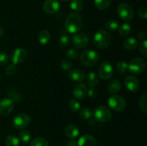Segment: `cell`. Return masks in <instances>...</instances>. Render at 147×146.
I'll use <instances>...</instances> for the list:
<instances>
[{
  "mask_svg": "<svg viewBox=\"0 0 147 146\" xmlns=\"http://www.w3.org/2000/svg\"><path fill=\"white\" fill-rule=\"evenodd\" d=\"M69 43H70V37L66 31H62L59 37V44L60 47H65L68 45Z\"/></svg>",
  "mask_w": 147,
  "mask_h": 146,
  "instance_id": "23",
  "label": "cell"
},
{
  "mask_svg": "<svg viewBox=\"0 0 147 146\" xmlns=\"http://www.w3.org/2000/svg\"><path fill=\"white\" fill-rule=\"evenodd\" d=\"M131 29L132 28L131 24L126 23V24H123L119 27V33L121 36H127L130 34L131 31Z\"/></svg>",
  "mask_w": 147,
  "mask_h": 146,
  "instance_id": "30",
  "label": "cell"
},
{
  "mask_svg": "<svg viewBox=\"0 0 147 146\" xmlns=\"http://www.w3.org/2000/svg\"><path fill=\"white\" fill-rule=\"evenodd\" d=\"M31 138L32 134L29 130L23 129V130H21V131L20 132V133H19V139H20V140H21L22 143H28V142L30 141Z\"/></svg>",
  "mask_w": 147,
  "mask_h": 146,
  "instance_id": "24",
  "label": "cell"
},
{
  "mask_svg": "<svg viewBox=\"0 0 147 146\" xmlns=\"http://www.w3.org/2000/svg\"><path fill=\"white\" fill-rule=\"evenodd\" d=\"M146 44L147 42L146 40H144L142 43L139 45V51L142 53V54L143 56H144L145 57H147V48H146Z\"/></svg>",
  "mask_w": 147,
  "mask_h": 146,
  "instance_id": "39",
  "label": "cell"
},
{
  "mask_svg": "<svg viewBox=\"0 0 147 146\" xmlns=\"http://www.w3.org/2000/svg\"><path fill=\"white\" fill-rule=\"evenodd\" d=\"M111 0H94V4L98 9L104 10L110 6Z\"/></svg>",
  "mask_w": 147,
  "mask_h": 146,
  "instance_id": "26",
  "label": "cell"
},
{
  "mask_svg": "<svg viewBox=\"0 0 147 146\" xmlns=\"http://www.w3.org/2000/svg\"><path fill=\"white\" fill-rule=\"evenodd\" d=\"M80 117H81L83 120H90L93 115V113H92L91 110L89 109L88 107H83L80 110Z\"/></svg>",
  "mask_w": 147,
  "mask_h": 146,
  "instance_id": "28",
  "label": "cell"
},
{
  "mask_svg": "<svg viewBox=\"0 0 147 146\" xmlns=\"http://www.w3.org/2000/svg\"><path fill=\"white\" fill-rule=\"evenodd\" d=\"M124 84L126 88L131 92H137L140 87V83L139 80L133 75L128 76L124 80Z\"/></svg>",
  "mask_w": 147,
  "mask_h": 146,
  "instance_id": "14",
  "label": "cell"
},
{
  "mask_svg": "<svg viewBox=\"0 0 147 146\" xmlns=\"http://www.w3.org/2000/svg\"><path fill=\"white\" fill-rule=\"evenodd\" d=\"M146 62L142 58H135L128 64V70L134 74H139L143 72L146 69Z\"/></svg>",
  "mask_w": 147,
  "mask_h": 146,
  "instance_id": "7",
  "label": "cell"
},
{
  "mask_svg": "<svg viewBox=\"0 0 147 146\" xmlns=\"http://www.w3.org/2000/svg\"><path fill=\"white\" fill-rule=\"evenodd\" d=\"M60 66H61L63 70H65V71H69V70H71L72 63L68 60H63L60 63Z\"/></svg>",
  "mask_w": 147,
  "mask_h": 146,
  "instance_id": "38",
  "label": "cell"
},
{
  "mask_svg": "<svg viewBox=\"0 0 147 146\" xmlns=\"http://www.w3.org/2000/svg\"><path fill=\"white\" fill-rule=\"evenodd\" d=\"M138 15L140 18L143 19H146L147 18V9L146 7H141L138 10Z\"/></svg>",
  "mask_w": 147,
  "mask_h": 146,
  "instance_id": "40",
  "label": "cell"
},
{
  "mask_svg": "<svg viewBox=\"0 0 147 146\" xmlns=\"http://www.w3.org/2000/svg\"><path fill=\"white\" fill-rule=\"evenodd\" d=\"M65 134L67 137L71 139L76 138L80 134L78 127L75 125H69L65 129Z\"/></svg>",
  "mask_w": 147,
  "mask_h": 146,
  "instance_id": "18",
  "label": "cell"
},
{
  "mask_svg": "<svg viewBox=\"0 0 147 146\" xmlns=\"http://www.w3.org/2000/svg\"><path fill=\"white\" fill-rule=\"evenodd\" d=\"M70 5L71 9L76 12L80 11L83 8V2L82 0H71Z\"/></svg>",
  "mask_w": 147,
  "mask_h": 146,
  "instance_id": "27",
  "label": "cell"
},
{
  "mask_svg": "<svg viewBox=\"0 0 147 146\" xmlns=\"http://www.w3.org/2000/svg\"><path fill=\"white\" fill-rule=\"evenodd\" d=\"M147 93L144 92L142 94V97H140L139 100V105L141 110L144 112V113H147Z\"/></svg>",
  "mask_w": 147,
  "mask_h": 146,
  "instance_id": "32",
  "label": "cell"
},
{
  "mask_svg": "<svg viewBox=\"0 0 147 146\" xmlns=\"http://www.w3.org/2000/svg\"><path fill=\"white\" fill-rule=\"evenodd\" d=\"M88 37L84 33H76L73 38V45L78 49H83L84 47H87L88 44Z\"/></svg>",
  "mask_w": 147,
  "mask_h": 146,
  "instance_id": "12",
  "label": "cell"
},
{
  "mask_svg": "<svg viewBox=\"0 0 147 146\" xmlns=\"http://www.w3.org/2000/svg\"><path fill=\"white\" fill-rule=\"evenodd\" d=\"M111 42V37L107 31L100 29L95 34L93 42L95 46L99 49H106Z\"/></svg>",
  "mask_w": 147,
  "mask_h": 146,
  "instance_id": "2",
  "label": "cell"
},
{
  "mask_svg": "<svg viewBox=\"0 0 147 146\" xmlns=\"http://www.w3.org/2000/svg\"><path fill=\"white\" fill-rule=\"evenodd\" d=\"M66 146H78V142L75 140H70L67 143Z\"/></svg>",
  "mask_w": 147,
  "mask_h": 146,
  "instance_id": "43",
  "label": "cell"
},
{
  "mask_svg": "<svg viewBox=\"0 0 147 146\" xmlns=\"http://www.w3.org/2000/svg\"><path fill=\"white\" fill-rule=\"evenodd\" d=\"M99 54L94 50H88L83 52L80 55V61L82 64L87 67L94 66L99 60Z\"/></svg>",
  "mask_w": 147,
  "mask_h": 146,
  "instance_id": "3",
  "label": "cell"
},
{
  "mask_svg": "<svg viewBox=\"0 0 147 146\" xmlns=\"http://www.w3.org/2000/svg\"><path fill=\"white\" fill-rule=\"evenodd\" d=\"M11 60L14 64H19L24 62L27 57V52L24 49L17 48L13 50L11 54Z\"/></svg>",
  "mask_w": 147,
  "mask_h": 146,
  "instance_id": "10",
  "label": "cell"
},
{
  "mask_svg": "<svg viewBox=\"0 0 147 146\" xmlns=\"http://www.w3.org/2000/svg\"><path fill=\"white\" fill-rule=\"evenodd\" d=\"M9 56L4 51L0 50V66H4L8 63Z\"/></svg>",
  "mask_w": 147,
  "mask_h": 146,
  "instance_id": "37",
  "label": "cell"
},
{
  "mask_svg": "<svg viewBox=\"0 0 147 146\" xmlns=\"http://www.w3.org/2000/svg\"><path fill=\"white\" fill-rule=\"evenodd\" d=\"M117 13L120 18L125 21H129L134 18V12L132 7L126 3H121L117 7Z\"/></svg>",
  "mask_w": 147,
  "mask_h": 146,
  "instance_id": "5",
  "label": "cell"
},
{
  "mask_svg": "<svg viewBox=\"0 0 147 146\" xmlns=\"http://www.w3.org/2000/svg\"><path fill=\"white\" fill-rule=\"evenodd\" d=\"M137 37L139 40H144L145 38H146V34L144 31H139V32L137 33Z\"/></svg>",
  "mask_w": 147,
  "mask_h": 146,
  "instance_id": "42",
  "label": "cell"
},
{
  "mask_svg": "<svg viewBox=\"0 0 147 146\" xmlns=\"http://www.w3.org/2000/svg\"><path fill=\"white\" fill-rule=\"evenodd\" d=\"M0 81H1V76H0Z\"/></svg>",
  "mask_w": 147,
  "mask_h": 146,
  "instance_id": "47",
  "label": "cell"
},
{
  "mask_svg": "<svg viewBox=\"0 0 147 146\" xmlns=\"http://www.w3.org/2000/svg\"><path fill=\"white\" fill-rule=\"evenodd\" d=\"M98 72L99 77L103 80L111 79L113 75V66L109 61L103 62L99 66Z\"/></svg>",
  "mask_w": 147,
  "mask_h": 146,
  "instance_id": "8",
  "label": "cell"
},
{
  "mask_svg": "<svg viewBox=\"0 0 147 146\" xmlns=\"http://www.w3.org/2000/svg\"><path fill=\"white\" fill-rule=\"evenodd\" d=\"M83 27V19L78 13L72 12L67 15L65 21V31L70 34L79 32Z\"/></svg>",
  "mask_w": 147,
  "mask_h": 146,
  "instance_id": "1",
  "label": "cell"
},
{
  "mask_svg": "<svg viewBox=\"0 0 147 146\" xmlns=\"http://www.w3.org/2000/svg\"><path fill=\"white\" fill-rule=\"evenodd\" d=\"M69 107L73 112H78L80 108V104L76 100H70L69 102Z\"/></svg>",
  "mask_w": 147,
  "mask_h": 146,
  "instance_id": "35",
  "label": "cell"
},
{
  "mask_svg": "<svg viewBox=\"0 0 147 146\" xmlns=\"http://www.w3.org/2000/svg\"><path fill=\"white\" fill-rule=\"evenodd\" d=\"M66 55H67V58L70 60H76V58L78 57L79 52L76 49H70L66 53Z\"/></svg>",
  "mask_w": 147,
  "mask_h": 146,
  "instance_id": "34",
  "label": "cell"
},
{
  "mask_svg": "<svg viewBox=\"0 0 147 146\" xmlns=\"http://www.w3.org/2000/svg\"><path fill=\"white\" fill-rule=\"evenodd\" d=\"M30 146H48V141L43 137H37L32 140Z\"/></svg>",
  "mask_w": 147,
  "mask_h": 146,
  "instance_id": "31",
  "label": "cell"
},
{
  "mask_svg": "<svg viewBox=\"0 0 147 146\" xmlns=\"http://www.w3.org/2000/svg\"><path fill=\"white\" fill-rule=\"evenodd\" d=\"M138 41L134 37H129L123 42V47L128 50H134L138 47Z\"/></svg>",
  "mask_w": 147,
  "mask_h": 146,
  "instance_id": "20",
  "label": "cell"
},
{
  "mask_svg": "<svg viewBox=\"0 0 147 146\" xmlns=\"http://www.w3.org/2000/svg\"><path fill=\"white\" fill-rule=\"evenodd\" d=\"M12 124L17 129L23 130L28 127L30 124V116L25 113H19L13 119Z\"/></svg>",
  "mask_w": 147,
  "mask_h": 146,
  "instance_id": "9",
  "label": "cell"
},
{
  "mask_svg": "<svg viewBox=\"0 0 147 146\" xmlns=\"http://www.w3.org/2000/svg\"><path fill=\"white\" fill-rule=\"evenodd\" d=\"M20 143V139L14 135L7 136V138L5 139V144L7 146H19Z\"/></svg>",
  "mask_w": 147,
  "mask_h": 146,
  "instance_id": "25",
  "label": "cell"
},
{
  "mask_svg": "<svg viewBox=\"0 0 147 146\" xmlns=\"http://www.w3.org/2000/svg\"><path fill=\"white\" fill-rule=\"evenodd\" d=\"M60 3L57 0H46L42 6L45 12L49 14L57 13L60 9Z\"/></svg>",
  "mask_w": 147,
  "mask_h": 146,
  "instance_id": "13",
  "label": "cell"
},
{
  "mask_svg": "<svg viewBox=\"0 0 147 146\" xmlns=\"http://www.w3.org/2000/svg\"><path fill=\"white\" fill-rule=\"evenodd\" d=\"M108 88H109L110 92L117 93L118 92L120 91L121 88V84L117 79H113L109 83Z\"/></svg>",
  "mask_w": 147,
  "mask_h": 146,
  "instance_id": "22",
  "label": "cell"
},
{
  "mask_svg": "<svg viewBox=\"0 0 147 146\" xmlns=\"http://www.w3.org/2000/svg\"><path fill=\"white\" fill-rule=\"evenodd\" d=\"M16 72H17V67H16V64H9L5 69V74L7 76L14 75Z\"/></svg>",
  "mask_w": 147,
  "mask_h": 146,
  "instance_id": "36",
  "label": "cell"
},
{
  "mask_svg": "<svg viewBox=\"0 0 147 146\" xmlns=\"http://www.w3.org/2000/svg\"><path fill=\"white\" fill-rule=\"evenodd\" d=\"M99 82V76L94 72H90L86 77V83L91 87H96Z\"/></svg>",
  "mask_w": 147,
  "mask_h": 146,
  "instance_id": "19",
  "label": "cell"
},
{
  "mask_svg": "<svg viewBox=\"0 0 147 146\" xmlns=\"http://www.w3.org/2000/svg\"><path fill=\"white\" fill-rule=\"evenodd\" d=\"M4 29H3L2 27H1V26H0V38H1V37H2L3 35H4Z\"/></svg>",
  "mask_w": 147,
  "mask_h": 146,
  "instance_id": "44",
  "label": "cell"
},
{
  "mask_svg": "<svg viewBox=\"0 0 147 146\" xmlns=\"http://www.w3.org/2000/svg\"><path fill=\"white\" fill-rule=\"evenodd\" d=\"M78 146H97L96 140L90 135H84L79 138Z\"/></svg>",
  "mask_w": 147,
  "mask_h": 146,
  "instance_id": "17",
  "label": "cell"
},
{
  "mask_svg": "<svg viewBox=\"0 0 147 146\" xmlns=\"http://www.w3.org/2000/svg\"><path fill=\"white\" fill-rule=\"evenodd\" d=\"M88 124L89 125H93L95 124V120H93V119L90 118V121L88 122Z\"/></svg>",
  "mask_w": 147,
  "mask_h": 146,
  "instance_id": "45",
  "label": "cell"
},
{
  "mask_svg": "<svg viewBox=\"0 0 147 146\" xmlns=\"http://www.w3.org/2000/svg\"><path fill=\"white\" fill-rule=\"evenodd\" d=\"M109 105L112 110L116 112H121L126 108V102L121 96L113 94L109 98Z\"/></svg>",
  "mask_w": 147,
  "mask_h": 146,
  "instance_id": "6",
  "label": "cell"
},
{
  "mask_svg": "<svg viewBox=\"0 0 147 146\" xmlns=\"http://www.w3.org/2000/svg\"><path fill=\"white\" fill-rule=\"evenodd\" d=\"M88 87L83 83H78L74 87L73 90V96L78 100H82L85 98L87 94Z\"/></svg>",
  "mask_w": 147,
  "mask_h": 146,
  "instance_id": "15",
  "label": "cell"
},
{
  "mask_svg": "<svg viewBox=\"0 0 147 146\" xmlns=\"http://www.w3.org/2000/svg\"><path fill=\"white\" fill-rule=\"evenodd\" d=\"M50 37H51V36H50V32L47 30L44 29L42 30L39 33L37 39H38V41L40 44H42V45H45L50 42Z\"/></svg>",
  "mask_w": 147,
  "mask_h": 146,
  "instance_id": "21",
  "label": "cell"
},
{
  "mask_svg": "<svg viewBox=\"0 0 147 146\" xmlns=\"http://www.w3.org/2000/svg\"><path fill=\"white\" fill-rule=\"evenodd\" d=\"M14 105V100L11 98H4L0 101V114L7 116L11 113Z\"/></svg>",
  "mask_w": 147,
  "mask_h": 146,
  "instance_id": "11",
  "label": "cell"
},
{
  "mask_svg": "<svg viewBox=\"0 0 147 146\" xmlns=\"http://www.w3.org/2000/svg\"><path fill=\"white\" fill-rule=\"evenodd\" d=\"M119 27V21L115 19H110L105 24V28L109 31H115Z\"/></svg>",
  "mask_w": 147,
  "mask_h": 146,
  "instance_id": "29",
  "label": "cell"
},
{
  "mask_svg": "<svg viewBox=\"0 0 147 146\" xmlns=\"http://www.w3.org/2000/svg\"><path fill=\"white\" fill-rule=\"evenodd\" d=\"M68 78L72 81L80 82L86 78V74L83 70H79V69H74L69 72Z\"/></svg>",
  "mask_w": 147,
  "mask_h": 146,
  "instance_id": "16",
  "label": "cell"
},
{
  "mask_svg": "<svg viewBox=\"0 0 147 146\" xmlns=\"http://www.w3.org/2000/svg\"><path fill=\"white\" fill-rule=\"evenodd\" d=\"M95 120L100 123H106L112 118V113L110 109L106 106H98L96 107L93 113Z\"/></svg>",
  "mask_w": 147,
  "mask_h": 146,
  "instance_id": "4",
  "label": "cell"
},
{
  "mask_svg": "<svg viewBox=\"0 0 147 146\" xmlns=\"http://www.w3.org/2000/svg\"><path fill=\"white\" fill-rule=\"evenodd\" d=\"M61 1H69V0H61Z\"/></svg>",
  "mask_w": 147,
  "mask_h": 146,
  "instance_id": "46",
  "label": "cell"
},
{
  "mask_svg": "<svg viewBox=\"0 0 147 146\" xmlns=\"http://www.w3.org/2000/svg\"><path fill=\"white\" fill-rule=\"evenodd\" d=\"M87 94L89 97H90V98H94V97H96V95H97V90L95 88H93V87H91V88H90L89 90H88Z\"/></svg>",
  "mask_w": 147,
  "mask_h": 146,
  "instance_id": "41",
  "label": "cell"
},
{
  "mask_svg": "<svg viewBox=\"0 0 147 146\" xmlns=\"http://www.w3.org/2000/svg\"><path fill=\"white\" fill-rule=\"evenodd\" d=\"M117 70L121 74H125L128 71V64L125 61H120L116 64Z\"/></svg>",
  "mask_w": 147,
  "mask_h": 146,
  "instance_id": "33",
  "label": "cell"
}]
</instances>
